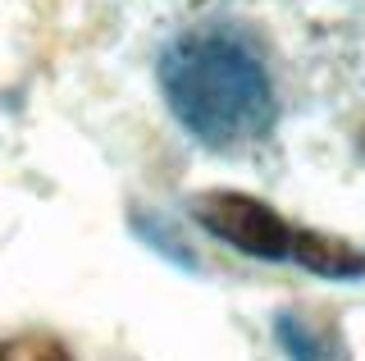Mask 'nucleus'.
<instances>
[{
	"instance_id": "f257e3e1",
	"label": "nucleus",
	"mask_w": 365,
	"mask_h": 361,
	"mask_svg": "<svg viewBox=\"0 0 365 361\" xmlns=\"http://www.w3.org/2000/svg\"><path fill=\"white\" fill-rule=\"evenodd\" d=\"M160 92L182 128L215 151L260 142L279 115L265 60L224 28L182 32L169 41L160 51Z\"/></svg>"
},
{
	"instance_id": "f03ea898",
	"label": "nucleus",
	"mask_w": 365,
	"mask_h": 361,
	"mask_svg": "<svg viewBox=\"0 0 365 361\" xmlns=\"http://www.w3.org/2000/svg\"><path fill=\"white\" fill-rule=\"evenodd\" d=\"M192 215L205 233H215L220 243L237 247V252L256 256V261H297L306 265L315 247V229H302V224L283 220L274 206L247 197V193H228V188H215L192 201Z\"/></svg>"
},
{
	"instance_id": "7ed1b4c3",
	"label": "nucleus",
	"mask_w": 365,
	"mask_h": 361,
	"mask_svg": "<svg viewBox=\"0 0 365 361\" xmlns=\"http://www.w3.org/2000/svg\"><path fill=\"white\" fill-rule=\"evenodd\" d=\"M274 343L283 347L288 361H351V347L342 338L338 320L297 311V307L274 315Z\"/></svg>"
},
{
	"instance_id": "20e7f679",
	"label": "nucleus",
	"mask_w": 365,
	"mask_h": 361,
	"mask_svg": "<svg viewBox=\"0 0 365 361\" xmlns=\"http://www.w3.org/2000/svg\"><path fill=\"white\" fill-rule=\"evenodd\" d=\"M133 229H137V238H146V243L155 247V252H165L174 265H182V270H197V252L178 243V229H169V220H160V215H142V210H133Z\"/></svg>"
},
{
	"instance_id": "39448f33",
	"label": "nucleus",
	"mask_w": 365,
	"mask_h": 361,
	"mask_svg": "<svg viewBox=\"0 0 365 361\" xmlns=\"http://www.w3.org/2000/svg\"><path fill=\"white\" fill-rule=\"evenodd\" d=\"M0 361H73V357H68V347L51 334H23V338L0 343Z\"/></svg>"
},
{
	"instance_id": "423d86ee",
	"label": "nucleus",
	"mask_w": 365,
	"mask_h": 361,
	"mask_svg": "<svg viewBox=\"0 0 365 361\" xmlns=\"http://www.w3.org/2000/svg\"><path fill=\"white\" fill-rule=\"evenodd\" d=\"M361 146H365V133H361Z\"/></svg>"
}]
</instances>
